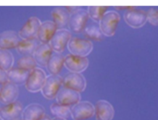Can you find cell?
I'll list each match as a JSON object with an SVG mask.
<instances>
[{"mask_svg":"<svg viewBox=\"0 0 158 120\" xmlns=\"http://www.w3.org/2000/svg\"><path fill=\"white\" fill-rule=\"evenodd\" d=\"M83 33L86 38L95 41H101L104 38V35L101 30L99 23L94 21L86 24Z\"/></svg>","mask_w":158,"mask_h":120,"instance_id":"24","label":"cell"},{"mask_svg":"<svg viewBox=\"0 0 158 120\" xmlns=\"http://www.w3.org/2000/svg\"><path fill=\"white\" fill-rule=\"evenodd\" d=\"M14 56L8 49H0V68L7 72L12 67Z\"/></svg>","mask_w":158,"mask_h":120,"instance_id":"26","label":"cell"},{"mask_svg":"<svg viewBox=\"0 0 158 120\" xmlns=\"http://www.w3.org/2000/svg\"><path fill=\"white\" fill-rule=\"evenodd\" d=\"M124 20L127 25L135 28L143 26L147 21V13L146 11L136 8L127 11L123 15Z\"/></svg>","mask_w":158,"mask_h":120,"instance_id":"9","label":"cell"},{"mask_svg":"<svg viewBox=\"0 0 158 120\" xmlns=\"http://www.w3.org/2000/svg\"><path fill=\"white\" fill-rule=\"evenodd\" d=\"M22 105L20 101H15L7 104L0 109V116L4 120H13L19 118L23 111Z\"/></svg>","mask_w":158,"mask_h":120,"instance_id":"16","label":"cell"},{"mask_svg":"<svg viewBox=\"0 0 158 120\" xmlns=\"http://www.w3.org/2000/svg\"><path fill=\"white\" fill-rule=\"evenodd\" d=\"M80 98L79 92L64 87L60 89L56 96L57 103L68 106L75 105L80 101Z\"/></svg>","mask_w":158,"mask_h":120,"instance_id":"11","label":"cell"},{"mask_svg":"<svg viewBox=\"0 0 158 120\" xmlns=\"http://www.w3.org/2000/svg\"><path fill=\"white\" fill-rule=\"evenodd\" d=\"M62 85L78 92H82L86 86L85 77L80 73L69 72L62 77Z\"/></svg>","mask_w":158,"mask_h":120,"instance_id":"5","label":"cell"},{"mask_svg":"<svg viewBox=\"0 0 158 120\" xmlns=\"http://www.w3.org/2000/svg\"><path fill=\"white\" fill-rule=\"evenodd\" d=\"M94 114V106L89 101H79L73 106L71 116L74 120H85L89 119Z\"/></svg>","mask_w":158,"mask_h":120,"instance_id":"6","label":"cell"},{"mask_svg":"<svg viewBox=\"0 0 158 120\" xmlns=\"http://www.w3.org/2000/svg\"><path fill=\"white\" fill-rule=\"evenodd\" d=\"M62 85V78L59 75H49L46 77L41 89L43 95L47 99L56 98Z\"/></svg>","mask_w":158,"mask_h":120,"instance_id":"3","label":"cell"},{"mask_svg":"<svg viewBox=\"0 0 158 120\" xmlns=\"http://www.w3.org/2000/svg\"><path fill=\"white\" fill-rule=\"evenodd\" d=\"M36 62L33 57V56H22L20 58L17 62V66L18 67L21 69L31 71L36 67Z\"/></svg>","mask_w":158,"mask_h":120,"instance_id":"28","label":"cell"},{"mask_svg":"<svg viewBox=\"0 0 158 120\" xmlns=\"http://www.w3.org/2000/svg\"><path fill=\"white\" fill-rule=\"evenodd\" d=\"M109 7L107 6H90L87 10L89 17L93 21L99 23Z\"/></svg>","mask_w":158,"mask_h":120,"instance_id":"27","label":"cell"},{"mask_svg":"<svg viewBox=\"0 0 158 120\" xmlns=\"http://www.w3.org/2000/svg\"><path fill=\"white\" fill-rule=\"evenodd\" d=\"M51 120H66L65 119H64V118H58V117H56L54 118H53Z\"/></svg>","mask_w":158,"mask_h":120,"instance_id":"34","label":"cell"},{"mask_svg":"<svg viewBox=\"0 0 158 120\" xmlns=\"http://www.w3.org/2000/svg\"><path fill=\"white\" fill-rule=\"evenodd\" d=\"M120 20V17L118 12L113 11H107L99 22L103 35L107 36H113L115 33Z\"/></svg>","mask_w":158,"mask_h":120,"instance_id":"1","label":"cell"},{"mask_svg":"<svg viewBox=\"0 0 158 120\" xmlns=\"http://www.w3.org/2000/svg\"><path fill=\"white\" fill-rule=\"evenodd\" d=\"M70 14L63 7H57L52 9L51 17L52 22L56 24L57 29H65L69 25Z\"/></svg>","mask_w":158,"mask_h":120,"instance_id":"18","label":"cell"},{"mask_svg":"<svg viewBox=\"0 0 158 120\" xmlns=\"http://www.w3.org/2000/svg\"><path fill=\"white\" fill-rule=\"evenodd\" d=\"M64 65V57L59 53H54L47 63V69L52 75H58Z\"/></svg>","mask_w":158,"mask_h":120,"instance_id":"23","label":"cell"},{"mask_svg":"<svg viewBox=\"0 0 158 120\" xmlns=\"http://www.w3.org/2000/svg\"><path fill=\"white\" fill-rule=\"evenodd\" d=\"M19 95L17 85L8 81L4 84L0 88V101L9 104L16 101Z\"/></svg>","mask_w":158,"mask_h":120,"instance_id":"15","label":"cell"},{"mask_svg":"<svg viewBox=\"0 0 158 120\" xmlns=\"http://www.w3.org/2000/svg\"><path fill=\"white\" fill-rule=\"evenodd\" d=\"M17 33L14 31H4L0 33V49H9L16 48L20 41Z\"/></svg>","mask_w":158,"mask_h":120,"instance_id":"19","label":"cell"},{"mask_svg":"<svg viewBox=\"0 0 158 120\" xmlns=\"http://www.w3.org/2000/svg\"><path fill=\"white\" fill-rule=\"evenodd\" d=\"M88 19L89 15L87 11L80 9L70 14L69 22V28L74 33H80L83 32Z\"/></svg>","mask_w":158,"mask_h":120,"instance_id":"8","label":"cell"},{"mask_svg":"<svg viewBox=\"0 0 158 120\" xmlns=\"http://www.w3.org/2000/svg\"><path fill=\"white\" fill-rule=\"evenodd\" d=\"M46 78L43 70L36 67L30 71L25 84L26 89L30 92H37L41 90Z\"/></svg>","mask_w":158,"mask_h":120,"instance_id":"4","label":"cell"},{"mask_svg":"<svg viewBox=\"0 0 158 120\" xmlns=\"http://www.w3.org/2000/svg\"><path fill=\"white\" fill-rule=\"evenodd\" d=\"M8 77L7 75V72L3 71L0 68V84H4L8 82Z\"/></svg>","mask_w":158,"mask_h":120,"instance_id":"30","label":"cell"},{"mask_svg":"<svg viewBox=\"0 0 158 120\" xmlns=\"http://www.w3.org/2000/svg\"><path fill=\"white\" fill-rule=\"evenodd\" d=\"M30 71L20 67H12L7 71L8 80L16 85L25 84L29 75Z\"/></svg>","mask_w":158,"mask_h":120,"instance_id":"22","label":"cell"},{"mask_svg":"<svg viewBox=\"0 0 158 120\" xmlns=\"http://www.w3.org/2000/svg\"><path fill=\"white\" fill-rule=\"evenodd\" d=\"M0 120H4V119H3L0 116Z\"/></svg>","mask_w":158,"mask_h":120,"instance_id":"36","label":"cell"},{"mask_svg":"<svg viewBox=\"0 0 158 120\" xmlns=\"http://www.w3.org/2000/svg\"><path fill=\"white\" fill-rule=\"evenodd\" d=\"M38 120H51V118L47 116V115H44L43 117H41L40 119H39Z\"/></svg>","mask_w":158,"mask_h":120,"instance_id":"33","label":"cell"},{"mask_svg":"<svg viewBox=\"0 0 158 120\" xmlns=\"http://www.w3.org/2000/svg\"><path fill=\"white\" fill-rule=\"evenodd\" d=\"M44 107L38 103H31L26 106L22 113L23 120H38L44 114Z\"/></svg>","mask_w":158,"mask_h":120,"instance_id":"20","label":"cell"},{"mask_svg":"<svg viewBox=\"0 0 158 120\" xmlns=\"http://www.w3.org/2000/svg\"><path fill=\"white\" fill-rule=\"evenodd\" d=\"M64 7L66 9V10L71 14L76 11H77L78 10L81 9L80 6H64Z\"/></svg>","mask_w":158,"mask_h":120,"instance_id":"31","label":"cell"},{"mask_svg":"<svg viewBox=\"0 0 158 120\" xmlns=\"http://www.w3.org/2000/svg\"><path fill=\"white\" fill-rule=\"evenodd\" d=\"M40 44V41L36 37L21 40L16 47V49L19 54L23 56H33L35 51Z\"/></svg>","mask_w":158,"mask_h":120,"instance_id":"21","label":"cell"},{"mask_svg":"<svg viewBox=\"0 0 158 120\" xmlns=\"http://www.w3.org/2000/svg\"><path fill=\"white\" fill-rule=\"evenodd\" d=\"M57 30V28L52 21H44L41 24L39 27L36 38L40 43H49Z\"/></svg>","mask_w":158,"mask_h":120,"instance_id":"14","label":"cell"},{"mask_svg":"<svg viewBox=\"0 0 158 120\" xmlns=\"http://www.w3.org/2000/svg\"><path fill=\"white\" fill-rule=\"evenodd\" d=\"M41 22L36 17H30L19 31V35L22 40L36 37Z\"/></svg>","mask_w":158,"mask_h":120,"instance_id":"12","label":"cell"},{"mask_svg":"<svg viewBox=\"0 0 158 120\" xmlns=\"http://www.w3.org/2000/svg\"><path fill=\"white\" fill-rule=\"evenodd\" d=\"M13 120H23V119L19 118H17V119H13Z\"/></svg>","mask_w":158,"mask_h":120,"instance_id":"35","label":"cell"},{"mask_svg":"<svg viewBox=\"0 0 158 120\" xmlns=\"http://www.w3.org/2000/svg\"><path fill=\"white\" fill-rule=\"evenodd\" d=\"M52 54V49L49 43H40L35 51L33 57L37 64L44 67L46 66Z\"/></svg>","mask_w":158,"mask_h":120,"instance_id":"17","label":"cell"},{"mask_svg":"<svg viewBox=\"0 0 158 120\" xmlns=\"http://www.w3.org/2000/svg\"><path fill=\"white\" fill-rule=\"evenodd\" d=\"M1 107H0V109H1Z\"/></svg>","mask_w":158,"mask_h":120,"instance_id":"37","label":"cell"},{"mask_svg":"<svg viewBox=\"0 0 158 120\" xmlns=\"http://www.w3.org/2000/svg\"><path fill=\"white\" fill-rule=\"evenodd\" d=\"M50 110L52 114H54L56 117L66 119L67 118H69L70 116H71L72 108L70 106L54 103L50 106Z\"/></svg>","mask_w":158,"mask_h":120,"instance_id":"25","label":"cell"},{"mask_svg":"<svg viewBox=\"0 0 158 120\" xmlns=\"http://www.w3.org/2000/svg\"><path fill=\"white\" fill-rule=\"evenodd\" d=\"M71 39V33L67 29H57L51 40L49 44L52 51L55 53H60L62 52L68 43Z\"/></svg>","mask_w":158,"mask_h":120,"instance_id":"7","label":"cell"},{"mask_svg":"<svg viewBox=\"0 0 158 120\" xmlns=\"http://www.w3.org/2000/svg\"><path fill=\"white\" fill-rule=\"evenodd\" d=\"M89 64L86 57L69 54L64 57V66L72 72L80 73L84 71Z\"/></svg>","mask_w":158,"mask_h":120,"instance_id":"10","label":"cell"},{"mask_svg":"<svg viewBox=\"0 0 158 120\" xmlns=\"http://www.w3.org/2000/svg\"><path fill=\"white\" fill-rule=\"evenodd\" d=\"M147 21L152 25L158 26V9L150 8L147 12Z\"/></svg>","mask_w":158,"mask_h":120,"instance_id":"29","label":"cell"},{"mask_svg":"<svg viewBox=\"0 0 158 120\" xmlns=\"http://www.w3.org/2000/svg\"><path fill=\"white\" fill-rule=\"evenodd\" d=\"M93 43L88 39L78 37L71 38L67 45V48L70 54L86 57L93 49Z\"/></svg>","mask_w":158,"mask_h":120,"instance_id":"2","label":"cell"},{"mask_svg":"<svg viewBox=\"0 0 158 120\" xmlns=\"http://www.w3.org/2000/svg\"><path fill=\"white\" fill-rule=\"evenodd\" d=\"M96 120H112L114 116V108L107 101L98 100L94 106Z\"/></svg>","mask_w":158,"mask_h":120,"instance_id":"13","label":"cell"},{"mask_svg":"<svg viewBox=\"0 0 158 120\" xmlns=\"http://www.w3.org/2000/svg\"><path fill=\"white\" fill-rule=\"evenodd\" d=\"M115 7L118 10H126V11L136 8L135 6H115Z\"/></svg>","mask_w":158,"mask_h":120,"instance_id":"32","label":"cell"}]
</instances>
